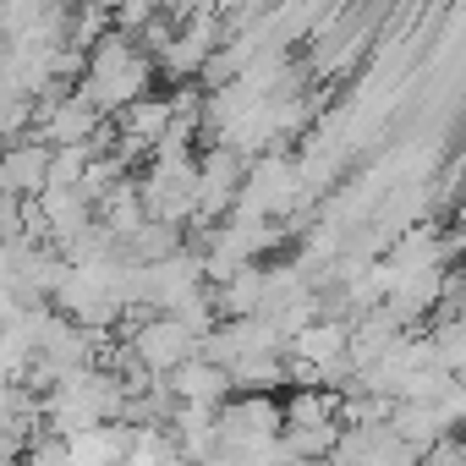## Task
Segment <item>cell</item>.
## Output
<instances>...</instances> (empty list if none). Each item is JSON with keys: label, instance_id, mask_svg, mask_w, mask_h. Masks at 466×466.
<instances>
[{"label": "cell", "instance_id": "1", "mask_svg": "<svg viewBox=\"0 0 466 466\" xmlns=\"http://www.w3.org/2000/svg\"><path fill=\"white\" fill-rule=\"evenodd\" d=\"M192 335L165 313V319H148L143 329H137V357L148 362V368H176V362H187L192 357Z\"/></svg>", "mask_w": 466, "mask_h": 466}, {"label": "cell", "instance_id": "3", "mask_svg": "<svg viewBox=\"0 0 466 466\" xmlns=\"http://www.w3.org/2000/svg\"><path fill=\"white\" fill-rule=\"evenodd\" d=\"M28 6H39V0H28Z\"/></svg>", "mask_w": 466, "mask_h": 466}, {"label": "cell", "instance_id": "2", "mask_svg": "<svg viewBox=\"0 0 466 466\" xmlns=\"http://www.w3.org/2000/svg\"><path fill=\"white\" fill-rule=\"evenodd\" d=\"M45 181H50V148L45 143H17V148H6V159H0V187L6 192H45Z\"/></svg>", "mask_w": 466, "mask_h": 466}]
</instances>
